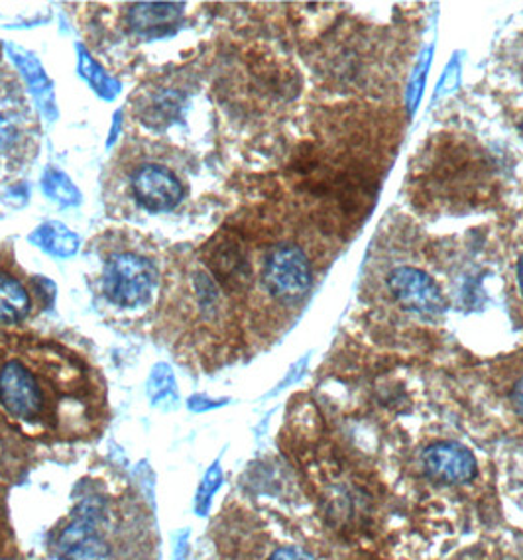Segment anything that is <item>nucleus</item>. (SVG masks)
Returning a JSON list of instances; mask_svg holds the SVG:
<instances>
[{
  "label": "nucleus",
  "instance_id": "nucleus-1",
  "mask_svg": "<svg viewBox=\"0 0 523 560\" xmlns=\"http://www.w3.org/2000/svg\"><path fill=\"white\" fill-rule=\"evenodd\" d=\"M107 392L97 372L51 342L0 347V416L24 435L75 441L105 421Z\"/></svg>",
  "mask_w": 523,
  "mask_h": 560
},
{
  "label": "nucleus",
  "instance_id": "nucleus-2",
  "mask_svg": "<svg viewBox=\"0 0 523 560\" xmlns=\"http://www.w3.org/2000/svg\"><path fill=\"white\" fill-rule=\"evenodd\" d=\"M51 560H158V523L132 486L88 482L49 539Z\"/></svg>",
  "mask_w": 523,
  "mask_h": 560
},
{
  "label": "nucleus",
  "instance_id": "nucleus-3",
  "mask_svg": "<svg viewBox=\"0 0 523 560\" xmlns=\"http://www.w3.org/2000/svg\"><path fill=\"white\" fill-rule=\"evenodd\" d=\"M158 270L154 264L138 254H117L107 261L103 290L111 303L132 310L144 303L154 291Z\"/></svg>",
  "mask_w": 523,
  "mask_h": 560
},
{
  "label": "nucleus",
  "instance_id": "nucleus-4",
  "mask_svg": "<svg viewBox=\"0 0 523 560\" xmlns=\"http://www.w3.org/2000/svg\"><path fill=\"white\" fill-rule=\"evenodd\" d=\"M311 264L301 248L280 244L271 248L264 260L262 281L271 298L280 301L300 300L311 288Z\"/></svg>",
  "mask_w": 523,
  "mask_h": 560
},
{
  "label": "nucleus",
  "instance_id": "nucleus-5",
  "mask_svg": "<svg viewBox=\"0 0 523 560\" xmlns=\"http://www.w3.org/2000/svg\"><path fill=\"white\" fill-rule=\"evenodd\" d=\"M388 288L397 303H402L407 311L437 317L446 310L445 295L426 271L409 266L396 268L388 276Z\"/></svg>",
  "mask_w": 523,
  "mask_h": 560
},
{
  "label": "nucleus",
  "instance_id": "nucleus-6",
  "mask_svg": "<svg viewBox=\"0 0 523 560\" xmlns=\"http://www.w3.org/2000/svg\"><path fill=\"white\" fill-rule=\"evenodd\" d=\"M132 191L150 213L172 211L184 199V185L162 165L140 167L132 177Z\"/></svg>",
  "mask_w": 523,
  "mask_h": 560
},
{
  "label": "nucleus",
  "instance_id": "nucleus-7",
  "mask_svg": "<svg viewBox=\"0 0 523 560\" xmlns=\"http://www.w3.org/2000/svg\"><path fill=\"white\" fill-rule=\"evenodd\" d=\"M423 466L437 482L463 483L476 476V458L465 446L437 443L423 453Z\"/></svg>",
  "mask_w": 523,
  "mask_h": 560
},
{
  "label": "nucleus",
  "instance_id": "nucleus-8",
  "mask_svg": "<svg viewBox=\"0 0 523 560\" xmlns=\"http://www.w3.org/2000/svg\"><path fill=\"white\" fill-rule=\"evenodd\" d=\"M10 58L16 63V68L22 71L24 79L28 81L32 95L38 98L39 107L46 115L56 116V105H54V91H51V83H49L46 71L42 68L38 59L34 58V54H30L20 46H12L7 44Z\"/></svg>",
  "mask_w": 523,
  "mask_h": 560
},
{
  "label": "nucleus",
  "instance_id": "nucleus-9",
  "mask_svg": "<svg viewBox=\"0 0 523 560\" xmlns=\"http://www.w3.org/2000/svg\"><path fill=\"white\" fill-rule=\"evenodd\" d=\"M184 9V2H140L128 12V22L140 34L170 28L182 19Z\"/></svg>",
  "mask_w": 523,
  "mask_h": 560
},
{
  "label": "nucleus",
  "instance_id": "nucleus-10",
  "mask_svg": "<svg viewBox=\"0 0 523 560\" xmlns=\"http://www.w3.org/2000/svg\"><path fill=\"white\" fill-rule=\"evenodd\" d=\"M209 266L214 271V276L226 285L236 288L248 280V261L239 242H219V248L211 252Z\"/></svg>",
  "mask_w": 523,
  "mask_h": 560
},
{
  "label": "nucleus",
  "instance_id": "nucleus-11",
  "mask_svg": "<svg viewBox=\"0 0 523 560\" xmlns=\"http://www.w3.org/2000/svg\"><path fill=\"white\" fill-rule=\"evenodd\" d=\"M30 310L32 301L26 288L9 273H0V323H20L28 317Z\"/></svg>",
  "mask_w": 523,
  "mask_h": 560
},
{
  "label": "nucleus",
  "instance_id": "nucleus-12",
  "mask_svg": "<svg viewBox=\"0 0 523 560\" xmlns=\"http://www.w3.org/2000/svg\"><path fill=\"white\" fill-rule=\"evenodd\" d=\"M30 242L56 258H69L79 250L78 234L69 231L66 224H42L39 229L30 234Z\"/></svg>",
  "mask_w": 523,
  "mask_h": 560
},
{
  "label": "nucleus",
  "instance_id": "nucleus-13",
  "mask_svg": "<svg viewBox=\"0 0 523 560\" xmlns=\"http://www.w3.org/2000/svg\"><path fill=\"white\" fill-rule=\"evenodd\" d=\"M79 73L81 78L88 81L93 91L97 93L98 97L113 101L120 93V83L117 79L111 78L105 69L98 66L95 59L89 56L88 49L79 46Z\"/></svg>",
  "mask_w": 523,
  "mask_h": 560
},
{
  "label": "nucleus",
  "instance_id": "nucleus-14",
  "mask_svg": "<svg viewBox=\"0 0 523 560\" xmlns=\"http://www.w3.org/2000/svg\"><path fill=\"white\" fill-rule=\"evenodd\" d=\"M42 187L48 195L49 199H54L56 203L63 205V207H71L81 201V194L78 187L71 184L68 175L59 172L56 167L46 170V174L42 177Z\"/></svg>",
  "mask_w": 523,
  "mask_h": 560
},
{
  "label": "nucleus",
  "instance_id": "nucleus-15",
  "mask_svg": "<svg viewBox=\"0 0 523 560\" xmlns=\"http://www.w3.org/2000/svg\"><path fill=\"white\" fill-rule=\"evenodd\" d=\"M429 63H431V56H429V58L423 56V61L419 63V68H417L416 73H414V81H411V89H409V107H411V110H416L417 103H419L421 93H423L426 73L427 69H429Z\"/></svg>",
  "mask_w": 523,
  "mask_h": 560
},
{
  "label": "nucleus",
  "instance_id": "nucleus-16",
  "mask_svg": "<svg viewBox=\"0 0 523 560\" xmlns=\"http://www.w3.org/2000/svg\"><path fill=\"white\" fill-rule=\"evenodd\" d=\"M268 560H313L311 555L300 549V547H281L271 552Z\"/></svg>",
  "mask_w": 523,
  "mask_h": 560
},
{
  "label": "nucleus",
  "instance_id": "nucleus-17",
  "mask_svg": "<svg viewBox=\"0 0 523 560\" xmlns=\"http://www.w3.org/2000/svg\"><path fill=\"white\" fill-rule=\"evenodd\" d=\"M512 404H514L515 413L523 419V377L518 380V384L512 392Z\"/></svg>",
  "mask_w": 523,
  "mask_h": 560
},
{
  "label": "nucleus",
  "instance_id": "nucleus-18",
  "mask_svg": "<svg viewBox=\"0 0 523 560\" xmlns=\"http://www.w3.org/2000/svg\"><path fill=\"white\" fill-rule=\"evenodd\" d=\"M518 283H520V291H522L523 295V256L522 260H520V266H518Z\"/></svg>",
  "mask_w": 523,
  "mask_h": 560
},
{
  "label": "nucleus",
  "instance_id": "nucleus-19",
  "mask_svg": "<svg viewBox=\"0 0 523 560\" xmlns=\"http://www.w3.org/2000/svg\"><path fill=\"white\" fill-rule=\"evenodd\" d=\"M522 135H523V125H522Z\"/></svg>",
  "mask_w": 523,
  "mask_h": 560
}]
</instances>
